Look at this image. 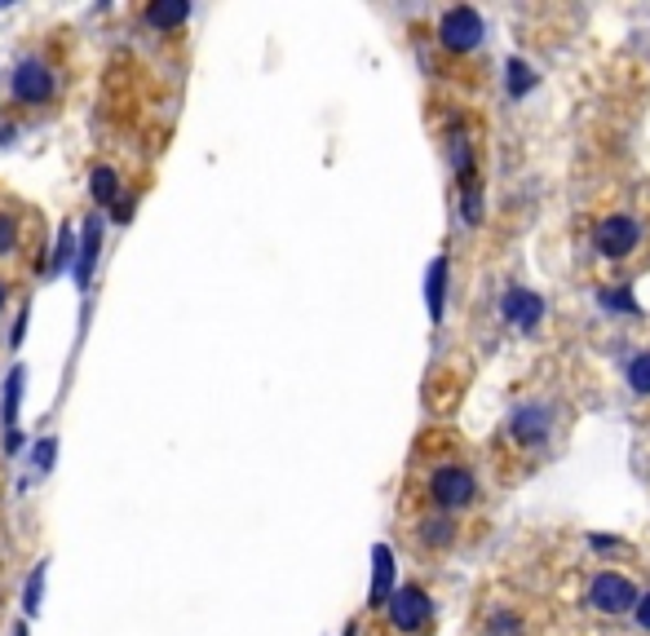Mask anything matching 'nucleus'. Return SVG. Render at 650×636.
<instances>
[{"mask_svg": "<svg viewBox=\"0 0 650 636\" xmlns=\"http://www.w3.org/2000/svg\"><path fill=\"white\" fill-rule=\"evenodd\" d=\"M54 89H58L54 67H49L40 54L23 58V62L14 67V75H10V93H14V102H23V106H45V102H54Z\"/></svg>", "mask_w": 650, "mask_h": 636, "instance_id": "obj_1", "label": "nucleus"}, {"mask_svg": "<svg viewBox=\"0 0 650 636\" xmlns=\"http://www.w3.org/2000/svg\"><path fill=\"white\" fill-rule=\"evenodd\" d=\"M474 495H478V482H474L469 469H461V464L433 469V478H429V499L439 504L443 513H456V508L474 504Z\"/></svg>", "mask_w": 650, "mask_h": 636, "instance_id": "obj_2", "label": "nucleus"}, {"mask_svg": "<svg viewBox=\"0 0 650 636\" xmlns=\"http://www.w3.org/2000/svg\"><path fill=\"white\" fill-rule=\"evenodd\" d=\"M483 36H487V23H483V14L469 10V5H456V10H448V14L439 19V40H443V49H452V54L478 49Z\"/></svg>", "mask_w": 650, "mask_h": 636, "instance_id": "obj_3", "label": "nucleus"}, {"mask_svg": "<svg viewBox=\"0 0 650 636\" xmlns=\"http://www.w3.org/2000/svg\"><path fill=\"white\" fill-rule=\"evenodd\" d=\"M637 588H632V579H624V575H615V570H602V575H593V584H589V605L597 610V614H628L632 605H637Z\"/></svg>", "mask_w": 650, "mask_h": 636, "instance_id": "obj_4", "label": "nucleus"}, {"mask_svg": "<svg viewBox=\"0 0 650 636\" xmlns=\"http://www.w3.org/2000/svg\"><path fill=\"white\" fill-rule=\"evenodd\" d=\"M554 434V415L545 402H522L513 415H509V438L518 447H545Z\"/></svg>", "mask_w": 650, "mask_h": 636, "instance_id": "obj_5", "label": "nucleus"}, {"mask_svg": "<svg viewBox=\"0 0 650 636\" xmlns=\"http://www.w3.org/2000/svg\"><path fill=\"white\" fill-rule=\"evenodd\" d=\"M390 623L398 627V632H420L425 623H429V597H425V588H416V584H407V588H394L390 592Z\"/></svg>", "mask_w": 650, "mask_h": 636, "instance_id": "obj_6", "label": "nucleus"}, {"mask_svg": "<svg viewBox=\"0 0 650 636\" xmlns=\"http://www.w3.org/2000/svg\"><path fill=\"white\" fill-rule=\"evenodd\" d=\"M637 239H641V226H637V217H628V212H615V217H606L597 226V252L611 261L628 257L637 248Z\"/></svg>", "mask_w": 650, "mask_h": 636, "instance_id": "obj_7", "label": "nucleus"}, {"mask_svg": "<svg viewBox=\"0 0 650 636\" xmlns=\"http://www.w3.org/2000/svg\"><path fill=\"white\" fill-rule=\"evenodd\" d=\"M500 309H504L509 323L522 328V332H535L539 318H545V301H539L531 287H509L504 301H500Z\"/></svg>", "mask_w": 650, "mask_h": 636, "instance_id": "obj_8", "label": "nucleus"}, {"mask_svg": "<svg viewBox=\"0 0 650 636\" xmlns=\"http://www.w3.org/2000/svg\"><path fill=\"white\" fill-rule=\"evenodd\" d=\"M89 190H93V203H97V208H120V217H129V208H134V203L120 199L125 186H120V173H116V168L97 164L93 177H89Z\"/></svg>", "mask_w": 650, "mask_h": 636, "instance_id": "obj_9", "label": "nucleus"}, {"mask_svg": "<svg viewBox=\"0 0 650 636\" xmlns=\"http://www.w3.org/2000/svg\"><path fill=\"white\" fill-rule=\"evenodd\" d=\"M142 19H147V27H155V32H177V27L190 19V5H186V0H160V5H147V10H142Z\"/></svg>", "mask_w": 650, "mask_h": 636, "instance_id": "obj_10", "label": "nucleus"}, {"mask_svg": "<svg viewBox=\"0 0 650 636\" xmlns=\"http://www.w3.org/2000/svg\"><path fill=\"white\" fill-rule=\"evenodd\" d=\"M97 252H102V222L93 217V222H84V244H80V261H76V283H80V287H84L89 274H93Z\"/></svg>", "mask_w": 650, "mask_h": 636, "instance_id": "obj_11", "label": "nucleus"}, {"mask_svg": "<svg viewBox=\"0 0 650 636\" xmlns=\"http://www.w3.org/2000/svg\"><path fill=\"white\" fill-rule=\"evenodd\" d=\"M452 540H456V521H452L448 513L420 521V544H425V549H448Z\"/></svg>", "mask_w": 650, "mask_h": 636, "instance_id": "obj_12", "label": "nucleus"}, {"mask_svg": "<svg viewBox=\"0 0 650 636\" xmlns=\"http://www.w3.org/2000/svg\"><path fill=\"white\" fill-rule=\"evenodd\" d=\"M372 562H376V575H372V605H385L390 601V584H394V557H390V549L381 544L376 553H372Z\"/></svg>", "mask_w": 650, "mask_h": 636, "instance_id": "obj_13", "label": "nucleus"}, {"mask_svg": "<svg viewBox=\"0 0 650 636\" xmlns=\"http://www.w3.org/2000/svg\"><path fill=\"white\" fill-rule=\"evenodd\" d=\"M443 287H448V257H439V261L429 266L425 296H429V318H433V323H443Z\"/></svg>", "mask_w": 650, "mask_h": 636, "instance_id": "obj_14", "label": "nucleus"}, {"mask_svg": "<svg viewBox=\"0 0 650 636\" xmlns=\"http://www.w3.org/2000/svg\"><path fill=\"white\" fill-rule=\"evenodd\" d=\"M628 385H632V393L650 398V350L632 354V363H628Z\"/></svg>", "mask_w": 650, "mask_h": 636, "instance_id": "obj_15", "label": "nucleus"}, {"mask_svg": "<svg viewBox=\"0 0 650 636\" xmlns=\"http://www.w3.org/2000/svg\"><path fill=\"white\" fill-rule=\"evenodd\" d=\"M19 398H23V367L10 372V385H5V429L14 434V424H19Z\"/></svg>", "mask_w": 650, "mask_h": 636, "instance_id": "obj_16", "label": "nucleus"}, {"mask_svg": "<svg viewBox=\"0 0 650 636\" xmlns=\"http://www.w3.org/2000/svg\"><path fill=\"white\" fill-rule=\"evenodd\" d=\"M19 217L14 212H0V257H14L19 252Z\"/></svg>", "mask_w": 650, "mask_h": 636, "instance_id": "obj_17", "label": "nucleus"}, {"mask_svg": "<svg viewBox=\"0 0 650 636\" xmlns=\"http://www.w3.org/2000/svg\"><path fill=\"white\" fill-rule=\"evenodd\" d=\"M531 84H535L531 67L513 58V62H509V97H526V93H531Z\"/></svg>", "mask_w": 650, "mask_h": 636, "instance_id": "obj_18", "label": "nucleus"}, {"mask_svg": "<svg viewBox=\"0 0 650 636\" xmlns=\"http://www.w3.org/2000/svg\"><path fill=\"white\" fill-rule=\"evenodd\" d=\"M461 208H465V226H478L483 222V190L478 186L461 190Z\"/></svg>", "mask_w": 650, "mask_h": 636, "instance_id": "obj_19", "label": "nucleus"}, {"mask_svg": "<svg viewBox=\"0 0 650 636\" xmlns=\"http://www.w3.org/2000/svg\"><path fill=\"white\" fill-rule=\"evenodd\" d=\"M487 636H522V623H518V614H491V623H487Z\"/></svg>", "mask_w": 650, "mask_h": 636, "instance_id": "obj_20", "label": "nucleus"}, {"mask_svg": "<svg viewBox=\"0 0 650 636\" xmlns=\"http://www.w3.org/2000/svg\"><path fill=\"white\" fill-rule=\"evenodd\" d=\"M40 588H45V566L27 579V601H23V605H27V614H36V610H40Z\"/></svg>", "mask_w": 650, "mask_h": 636, "instance_id": "obj_21", "label": "nucleus"}, {"mask_svg": "<svg viewBox=\"0 0 650 636\" xmlns=\"http://www.w3.org/2000/svg\"><path fill=\"white\" fill-rule=\"evenodd\" d=\"M602 305H611V309H637L628 292H602Z\"/></svg>", "mask_w": 650, "mask_h": 636, "instance_id": "obj_22", "label": "nucleus"}, {"mask_svg": "<svg viewBox=\"0 0 650 636\" xmlns=\"http://www.w3.org/2000/svg\"><path fill=\"white\" fill-rule=\"evenodd\" d=\"M632 614H637V623L650 632V592L646 597H637V605H632Z\"/></svg>", "mask_w": 650, "mask_h": 636, "instance_id": "obj_23", "label": "nucleus"}, {"mask_svg": "<svg viewBox=\"0 0 650 636\" xmlns=\"http://www.w3.org/2000/svg\"><path fill=\"white\" fill-rule=\"evenodd\" d=\"M49 456H54V443H40V447H36V464L49 469Z\"/></svg>", "mask_w": 650, "mask_h": 636, "instance_id": "obj_24", "label": "nucleus"}, {"mask_svg": "<svg viewBox=\"0 0 650 636\" xmlns=\"http://www.w3.org/2000/svg\"><path fill=\"white\" fill-rule=\"evenodd\" d=\"M5 301H10V283L0 279V309H5Z\"/></svg>", "mask_w": 650, "mask_h": 636, "instance_id": "obj_25", "label": "nucleus"}]
</instances>
